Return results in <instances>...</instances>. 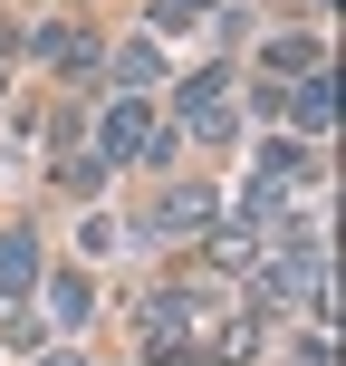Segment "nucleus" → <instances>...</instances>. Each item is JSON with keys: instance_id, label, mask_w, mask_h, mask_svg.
I'll return each mask as SVG.
<instances>
[{"instance_id": "f257e3e1", "label": "nucleus", "mask_w": 346, "mask_h": 366, "mask_svg": "<svg viewBox=\"0 0 346 366\" xmlns=\"http://www.w3.org/2000/svg\"><path fill=\"white\" fill-rule=\"evenodd\" d=\"M240 116H231V68H193L173 87V135H193V145H221Z\"/></svg>"}, {"instance_id": "f03ea898", "label": "nucleus", "mask_w": 346, "mask_h": 366, "mask_svg": "<svg viewBox=\"0 0 346 366\" xmlns=\"http://www.w3.org/2000/svg\"><path fill=\"white\" fill-rule=\"evenodd\" d=\"M145 145H154V107L135 87H116L106 107H96V154H106V164H145Z\"/></svg>"}, {"instance_id": "7ed1b4c3", "label": "nucleus", "mask_w": 346, "mask_h": 366, "mask_svg": "<svg viewBox=\"0 0 346 366\" xmlns=\"http://www.w3.org/2000/svg\"><path fill=\"white\" fill-rule=\"evenodd\" d=\"M29 39V58H49L58 77H96L106 68V39L87 29V19H39V29H19Z\"/></svg>"}, {"instance_id": "20e7f679", "label": "nucleus", "mask_w": 346, "mask_h": 366, "mask_svg": "<svg viewBox=\"0 0 346 366\" xmlns=\"http://www.w3.org/2000/svg\"><path fill=\"white\" fill-rule=\"evenodd\" d=\"M212 222H221V202H212V183H173V193L154 202V212L135 222V232H145V241H193V232H212Z\"/></svg>"}, {"instance_id": "39448f33", "label": "nucleus", "mask_w": 346, "mask_h": 366, "mask_svg": "<svg viewBox=\"0 0 346 366\" xmlns=\"http://www.w3.org/2000/svg\"><path fill=\"white\" fill-rule=\"evenodd\" d=\"M279 116H289L298 135H327V126H337V87H327V68H308V77H298V87L279 97Z\"/></svg>"}, {"instance_id": "423d86ee", "label": "nucleus", "mask_w": 346, "mask_h": 366, "mask_svg": "<svg viewBox=\"0 0 346 366\" xmlns=\"http://www.w3.org/2000/svg\"><path fill=\"white\" fill-rule=\"evenodd\" d=\"M202 241V260H212L221 280H250V260H260V232L250 222H212V232H193Z\"/></svg>"}, {"instance_id": "0eeeda50", "label": "nucleus", "mask_w": 346, "mask_h": 366, "mask_svg": "<svg viewBox=\"0 0 346 366\" xmlns=\"http://www.w3.org/2000/svg\"><path fill=\"white\" fill-rule=\"evenodd\" d=\"M39 290V232H0V299Z\"/></svg>"}, {"instance_id": "6e6552de", "label": "nucleus", "mask_w": 346, "mask_h": 366, "mask_svg": "<svg viewBox=\"0 0 346 366\" xmlns=\"http://www.w3.org/2000/svg\"><path fill=\"white\" fill-rule=\"evenodd\" d=\"M106 68H116V87H135V97H145L154 77H164V49H154V39H126V49H116Z\"/></svg>"}, {"instance_id": "1a4fd4ad", "label": "nucleus", "mask_w": 346, "mask_h": 366, "mask_svg": "<svg viewBox=\"0 0 346 366\" xmlns=\"http://www.w3.org/2000/svg\"><path fill=\"white\" fill-rule=\"evenodd\" d=\"M87 309H96L87 270H58V280H49V318H58V328H87Z\"/></svg>"}, {"instance_id": "9d476101", "label": "nucleus", "mask_w": 346, "mask_h": 366, "mask_svg": "<svg viewBox=\"0 0 346 366\" xmlns=\"http://www.w3.org/2000/svg\"><path fill=\"white\" fill-rule=\"evenodd\" d=\"M106 174H116L106 154H77V145L58 154V193H77V202H96V193H106Z\"/></svg>"}, {"instance_id": "9b49d317", "label": "nucleus", "mask_w": 346, "mask_h": 366, "mask_svg": "<svg viewBox=\"0 0 346 366\" xmlns=\"http://www.w3.org/2000/svg\"><path fill=\"white\" fill-rule=\"evenodd\" d=\"M308 174H317L308 154H298V145H279V135H270V145H260V174H250V183H279V193H298Z\"/></svg>"}, {"instance_id": "f8f14e48", "label": "nucleus", "mask_w": 346, "mask_h": 366, "mask_svg": "<svg viewBox=\"0 0 346 366\" xmlns=\"http://www.w3.org/2000/svg\"><path fill=\"white\" fill-rule=\"evenodd\" d=\"M317 68V39H270V77H308Z\"/></svg>"}, {"instance_id": "ddd939ff", "label": "nucleus", "mask_w": 346, "mask_h": 366, "mask_svg": "<svg viewBox=\"0 0 346 366\" xmlns=\"http://www.w3.org/2000/svg\"><path fill=\"white\" fill-rule=\"evenodd\" d=\"M221 0H154V29H193V19H212Z\"/></svg>"}, {"instance_id": "4468645a", "label": "nucleus", "mask_w": 346, "mask_h": 366, "mask_svg": "<svg viewBox=\"0 0 346 366\" xmlns=\"http://www.w3.org/2000/svg\"><path fill=\"white\" fill-rule=\"evenodd\" d=\"M39 366H87V357H68V347H49V357H39Z\"/></svg>"}, {"instance_id": "2eb2a0df", "label": "nucleus", "mask_w": 346, "mask_h": 366, "mask_svg": "<svg viewBox=\"0 0 346 366\" xmlns=\"http://www.w3.org/2000/svg\"><path fill=\"white\" fill-rule=\"evenodd\" d=\"M10 49H19V29H10V19H0V58H10Z\"/></svg>"}, {"instance_id": "dca6fc26", "label": "nucleus", "mask_w": 346, "mask_h": 366, "mask_svg": "<svg viewBox=\"0 0 346 366\" xmlns=\"http://www.w3.org/2000/svg\"><path fill=\"white\" fill-rule=\"evenodd\" d=\"M0 87H10V77H0Z\"/></svg>"}]
</instances>
